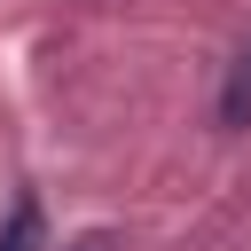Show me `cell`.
I'll return each instance as SVG.
<instances>
[{"mask_svg": "<svg viewBox=\"0 0 251 251\" xmlns=\"http://www.w3.org/2000/svg\"><path fill=\"white\" fill-rule=\"evenodd\" d=\"M220 118H227V126H243V118H251V47H243V55H235V71H227V94H220Z\"/></svg>", "mask_w": 251, "mask_h": 251, "instance_id": "obj_1", "label": "cell"}, {"mask_svg": "<svg viewBox=\"0 0 251 251\" xmlns=\"http://www.w3.org/2000/svg\"><path fill=\"white\" fill-rule=\"evenodd\" d=\"M31 235H39V204H16V220H8L0 251H31Z\"/></svg>", "mask_w": 251, "mask_h": 251, "instance_id": "obj_2", "label": "cell"}]
</instances>
